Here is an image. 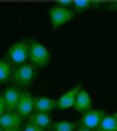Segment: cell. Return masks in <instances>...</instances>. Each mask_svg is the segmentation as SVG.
Segmentation results:
<instances>
[{
  "instance_id": "cell-18",
  "label": "cell",
  "mask_w": 117,
  "mask_h": 131,
  "mask_svg": "<svg viewBox=\"0 0 117 131\" xmlns=\"http://www.w3.org/2000/svg\"><path fill=\"white\" fill-rule=\"evenodd\" d=\"M6 113V103H4V99H2V95H0V117Z\"/></svg>"
},
{
  "instance_id": "cell-20",
  "label": "cell",
  "mask_w": 117,
  "mask_h": 131,
  "mask_svg": "<svg viewBox=\"0 0 117 131\" xmlns=\"http://www.w3.org/2000/svg\"><path fill=\"white\" fill-rule=\"evenodd\" d=\"M75 131H91V129H85V127H81V125H75Z\"/></svg>"
},
{
  "instance_id": "cell-12",
  "label": "cell",
  "mask_w": 117,
  "mask_h": 131,
  "mask_svg": "<svg viewBox=\"0 0 117 131\" xmlns=\"http://www.w3.org/2000/svg\"><path fill=\"white\" fill-rule=\"evenodd\" d=\"M28 123H34V125H38L40 129L46 131V127H50L54 121H52L50 113H32L30 117H28Z\"/></svg>"
},
{
  "instance_id": "cell-21",
  "label": "cell",
  "mask_w": 117,
  "mask_h": 131,
  "mask_svg": "<svg viewBox=\"0 0 117 131\" xmlns=\"http://www.w3.org/2000/svg\"><path fill=\"white\" fill-rule=\"evenodd\" d=\"M4 131H20V129H4Z\"/></svg>"
},
{
  "instance_id": "cell-1",
  "label": "cell",
  "mask_w": 117,
  "mask_h": 131,
  "mask_svg": "<svg viewBox=\"0 0 117 131\" xmlns=\"http://www.w3.org/2000/svg\"><path fill=\"white\" fill-rule=\"evenodd\" d=\"M28 64L40 70V68H46L50 64V50L46 48L44 44L36 40H30V50H28Z\"/></svg>"
},
{
  "instance_id": "cell-7",
  "label": "cell",
  "mask_w": 117,
  "mask_h": 131,
  "mask_svg": "<svg viewBox=\"0 0 117 131\" xmlns=\"http://www.w3.org/2000/svg\"><path fill=\"white\" fill-rule=\"evenodd\" d=\"M20 93H22V90L16 88V85L8 88V90L2 93V99H4V103H6V111H10V113L16 111V105H18V101H20Z\"/></svg>"
},
{
  "instance_id": "cell-17",
  "label": "cell",
  "mask_w": 117,
  "mask_h": 131,
  "mask_svg": "<svg viewBox=\"0 0 117 131\" xmlns=\"http://www.w3.org/2000/svg\"><path fill=\"white\" fill-rule=\"evenodd\" d=\"M22 131H44V129H40V127H38V125H34V123H26Z\"/></svg>"
},
{
  "instance_id": "cell-10",
  "label": "cell",
  "mask_w": 117,
  "mask_h": 131,
  "mask_svg": "<svg viewBox=\"0 0 117 131\" xmlns=\"http://www.w3.org/2000/svg\"><path fill=\"white\" fill-rule=\"evenodd\" d=\"M34 109H36V113H52L54 109H56V99L52 97H34Z\"/></svg>"
},
{
  "instance_id": "cell-14",
  "label": "cell",
  "mask_w": 117,
  "mask_h": 131,
  "mask_svg": "<svg viewBox=\"0 0 117 131\" xmlns=\"http://www.w3.org/2000/svg\"><path fill=\"white\" fill-rule=\"evenodd\" d=\"M12 74H14V68L6 62V60H0V83H6L12 80Z\"/></svg>"
},
{
  "instance_id": "cell-15",
  "label": "cell",
  "mask_w": 117,
  "mask_h": 131,
  "mask_svg": "<svg viewBox=\"0 0 117 131\" xmlns=\"http://www.w3.org/2000/svg\"><path fill=\"white\" fill-rule=\"evenodd\" d=\"M72 6H74V14L75 12H87V10H91V6H93V2L91 0H74V4H72Z\"/></svg>"
},
{
  "instance_id": "cell-19",
  "label": "cell",
  "mask_w": 117,
  "mask_h": 131,
  "mask_svg": "<svg viewBox=\"0 0 117 131\" xmlns=\"http://www.w3.org/2000/svg\"><path fill=\"white\" fill-rule=\"evenodd\" d=\"M109 10H113V12H117V0H115V2H111V4H109Z\"/></svg>"
},
{
  "instance_id": "cell-2",
  "label": "cell",
  "mask_w": 117,
  "mask_h": 131,
  "mask_svg": "<svg viewBox=\"0 0 117 131\" xmlns=\"http://www.w3.org/2000/svg\"><path fill=\"white\" fill-rule=\"evenodd\" d=\"M28 50H30V40H20L16 44H12L8 48V54H6V62L10 66H22L28 62Z\"/></svg>"
},
{
  "instance_id": "cell-13",
  "label": "cell",
  "mask_w": 117,
  "mask_h": 131,
  "mask_svg": "<svg viewBox=\"0 0 117 131\" xmlns=\"http://www.w3.org/2000/svg\"><path fill=\"white\" fill-rule=\"evenodd\" d=\"M95 131H117V119L113 115H103Z\"/></svg>"
},
{
  "instance_id": "cell-4",
  "label": "cell",
  "mask_w": 117,
  "mask_h": 131,
  "mask_svg": "<svg viewBox=\"0 0 117 131\" xmlns=\"http://www.w3.org/2000/svg\"><path fill=\"white\" fill-rule=\"evenodd\" d=\"M72 18H74V10L72 8H62L58 4L50 8V22H52V28H54V30H58V28H62L64 24H67Z\"/></svg>"
},
{
  "instance_id": "cell-9",
  "label": "cell",
  "mask_w": 117,
  "mask_h": 131,
  "mask_svg": "<svg viewBox=\"0 0 117 131\" xmlns=\"http://www.w3.org/2000/svg\"><path fill=\"white\" fill-rule=\"evenodd\" d=\"M74 107H75V111H79L81 115L87 113V111H91V109H93V107H91V95H89L85 90H79L77 97H75Z\"/></svg>"
},
{
  "instance_id": "cell-23",
  "label": "cell",
  "mask_w": 117,
  "mask_h": 131,
  "mask_svg": "<svg viewBox=\"0 0 117 131\" xmlns=\"http://www.w3.org/2000/svg\"><path fill=\"white\" fill-rule=\"evenodd\" d=\"M0 131H4V129H2V127H0Z\"/></svg>"
},
{
  "instance_id": "cell-8",
  "label": "cell",
  "mask_w": 117,
  "mask_h": 131,
  "mask_svg": "<svg viewBox=\"0 0 117 131\" xmlns=\"http://www.w3.org/2000/svg\"><path fill=\"white\" fill-rule=\"evenodd\" d=\"M79 90H81V85H75L72 90H67L64 95H60V99H56V109H69V107H74Z\"/></svg>"
},
{
  "instance_id": "cell-16",
  "label": "cell",
  "mask_w": 117,
  "mask_h": 131,
  "mask_svg": "<svg viewBox=\"0 0 117 131\" xmlns=\"http://www.w3.org/2000/svg\"><path fill=\"white\" fill-rule=\"evenodd\" d=\"M75 125L72 121H56L52 123V131H74Z\"/></svg>"
},
{
  "instance_id": "cell-6",
  "label": "cell",
  "mask_w": 117,
  "mask_h": 131,
  "mask_svg": "<svg viewBox=\"0 0 117 131\" xmlns=\"http://www.w3.org/2000/svg\"><path fill=\"white\" fill-rule=\"evenodd\" d=\"M103 111L101 109H91V111H87V113L81 115V119H79V125L81 127H85V129H91L95 131L97 129V125H99V121L103 119Z\"/></svg>"
},
{
  "instance_id": "cell-5",
  "label": "cell",
  "mask_w": 117,
  "mask_h": 131,
  "mask_svg": "<svg viewBox=\"0 0 117 131\" xmlns=\"http://www.w3.org/2000/svg\"><path fill=\"white\" fill-rule=\"evenodd\" d=\"M16 113L24 119V117H30L34 113V97L30 95V91H22L20 93V101L16 105Z\"/></svg>"
},
{
  "instance_id": "cell-22",
  "label": "cell",
  "mask_w": 117,
  "mask_h": 131,
  "mask_svg": "<svg viewBox=\"0 0 117 131\" xmlns=\"http://www.w3.org/2000/svg\"><path fill=\"white\" fill-rule=\"evenodd\" d=\"M113 117H115V119H117V113H113Z\"/></svg>"
},
{
  "instance_id": "cell-3",
  "label": "cell",
  "mask_w": 117,
  "mask_h": 131,
  "mask_svg": "<svg viewBox=\"0 0 117 131\" xmlns=\"http://www.w3.org/2000/svg\"><path fill=\"white\" fill-rule=\"evenodd\" d=\"M36 68H32L30 64H22L14 68V74H12V82L16 83V88H26V85H30L34 82V78H36Z\"/></svg>"
},
{
  "instance_id": "cell-11",
  "label": "cell",
  "mask_w": 117,
  "mask_h": 131,
  "mask_svg": "<svg viewBox=\"0 0 117 131\" xmlns=\"http://www.w3.org/2000/svg\"><path fill=\"white\" fill-rule=\"evenodd\" d=\"M20 125H22V117L14 111V113H10V111H6V113L0 117V127L2 129H20Z\"/></svg>"
}]
</instances>
